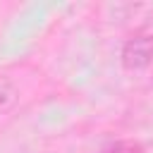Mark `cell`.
I'll return each instance as SVG.
<instances>
[{
  "label": "cell",
  "instance_id": "obj_2",
  "mask_svg": "<svg viewBox=\"0 0 153 153\" xmlns=\"http://www.w3.org/2000/svg\"><path fill=\"white\" fill-rule=\"evenodd\" d=\"M14 100H17V88H14L12 79H7V76L0 74V112L10 110L14 105Z\"/></svg>",
  "mask_w": 153,
  "mask_h": 153
},
{
  "label": "cell",
  "instance_id": "obj_1",
  "mask_svg": "<svg viewBox=\"0 0 153 153\" xmlns=\"http://www.w3.org/2000/svg\"><path fill=\"white\" fill-rule=\"evenodd\" d=\"M153 60V36H136L124 43L122 62L129 69H141Z\"/></svg>",
  "mask_w": 153,
  "mask_h": 153
}]
</instances>
